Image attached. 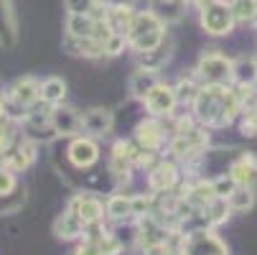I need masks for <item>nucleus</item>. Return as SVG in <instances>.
<instances>
[{"instance_id": "23", "label": "nucleus", "mask_w": 257, "mask_h": 255, "mask_svg": "<svg viewBox=\"0 0 257 255\" xmlns=\"http://www.w3.org/2000/svg\"><path fill=\"white\" fill-rule=\"evenodd\" d=\"M171 54H173V46L163 41L161 46H156V49H151V51L138 54V66L148 69V71H161V69L171 61Z\"/></svg>"}, {"instance_id": "22", "label": "nucleus", "mask_w": 257, "mask_h": 255, "mask_svg": "<svg viewBox=\"0 0 257 255\" xmlns=\"http://www.w3.org/2000/svg\"><path fill=\"white\" fill-rule=\"evenodd\" d=\"M94 28H97V16H92V13H66V36L87 39V36H94Z\"/></svg>"}, {"instance_id": "46", "label": "nucleus", "mask_w": 257, "mask_h": 255, "mask_svg": "<svg viewBox=\"0 0 257 255\" xmlns=\"http://www.w3.org/2000/svg\"><path fill=\"white\" fill-rule=\"evenodd\" d=\"M0 92H6V87H3V82H0Z\"/></svg>"}, {"instance_id": "33", "label": "nucleus", "mask_w": 257, "mask_h": 255, "mask_svg": "<svg viewBox=\"0 0 257 255\" xmlns=\"http://www.w3.org/2000/svg\"><path fill=\"white\" fill-rule=\"evenodd\" d=\"M156 212V194H133V220H143Z\"/></svg>"}, {"instance_id": "1", "label": "nucleus", "mask_w": 257, "mask_h": 255, "mask_svg": "<svg viewBox=\"0 0 257 255\" xmlns=\"http://www.w3.org/2000/svg\"><path fill=\"white\" fill-rule=\"evenodd\" d=\"M191 113L199 125L209 130H222L242 115V102L234 84H201Z\"/></svg>"}, {"instance_id": "48", "label": "nucleus", "mask_w": 257, "mask_h": 255, "mask_svg": "<svg viewBox=\"0 0 257 255\" xmlns=\"http://www.w3.org/2000/svg\"><path fill=\"white\" fill-rule=\"evenodd\" d=\"M186 3H194V0H186Z\"/></svg>"}, {"instance_id": "45", "label": "nucleus", "mask_w": 257, "mask_h": 255, "mask_svg": "<svg viewBox=\"0 0 257 255\" xmlns=\"http://www.w3.org/2000/svg\"><path fill=\"white\" fill-rule=\"evenodd\" d=\"M252 26H254V28H257V13H254V16H252Z\"/></svg>"}, {"instance_id": "6", "label": "nucleus", "mask_w": 257, "mask_h": 255, "mask_svg": "<svg viewBox=\"0 0 257 255\" xmlns=\"http://www.w3.org/2000/svg\"><path fill=\"white\" fill-rule=\"evenodd\" d=\"M199 21H201V28L209 36H227L237 26V21L232 16V8H229L227 0H216L214 6L199 11Z\"/></svg>"}, {"instance_id": "21", "label": "nucleus", "mask_w": 257, "mask_h": 255, "mask_svg": "<svg viewBox=\"0 0 257 255\" xmlns=\"http://www.w3.org/2000/svg\"><path fill=\"white\" fill-rule=\"evenodd\" d=\"M138 11H133V6H125V3H109L104 8V21L109 23L115 33H127L133 18H135Z\"/></svg>"}, {"instance_id": "5", "label": "nucleus", "mask_w": 257, "mask_h": 255, "mask_svg": "<svg viewBox=\"0 0 257 255\" xmlns=\"http://www.w3.org/2000/svg\"><path fill=\"white\" fill-rule=\"evenodd\" d=\"M183 255H229V250H227V242L211 227H201V230L186 232Z\"/></svg>"}, {"instance_id": "43", "label": "nucleus", "mask_w": 257, "mask_h": 255, "mask_svg": "<svg viewBox=\"0 0 257 255\" xmlns=\"http://www.w3.org/2000/svg\"><path fill=\"white\" fill-rule=\"evenodd\" d=\"M216 0H194V6H196V11H204V8H209V6H214Z\"/></svg>"}, {"instance_id": "9", "label": "nucleus", "mask_w": 257, "mask_h": 255, "mask_svg": "<svg viewBox=\"0 0 257 255\" xmlns=\"http://www.w3.org/2000/svg\"><path fill=\"white\" fill-rule=\"evenodd\" d=\"M181 181V168L176 166V161L161 158L151 171H148V189L153 194H168L178 187Z\"/></svg>"}, {"instance_id": "29", "label": "nucleus", "mask_w": 257, "mask_h": 255, "mask_svg": "<svg viewBox=\"0 0 257 255\" xmlns=\"http://www.w3.org/2000/svg\"><path fill=\"white\" fill-rule=\"evenodd\" d=\"M64 97H66V82L64 79L49 77V79L41 82V102H46V105L54 107V105L64 102Z\"/></svg>"}, {"instance_id": "17", "label": "nucleus", "mask_w": 257, "mask_h": 255, "mask_svg": "<svg viewBox=\"0 0 257 255\" xmlns=\"http://www.w3.org/2000/svg\"><path fill=\"white\" fill-rule=\"evenodd\" d=\"M54 235L64 242H71V240H82L84 237V222L79 220V217L74 212H64L56 217V222H54Z\"/></svg>"}, {"instance_id": "2", "label": "nucleus", "mask_w": 257, "mask_h": 255, "mask_svg": "<svg viewBox=\"0 0 257 255\" xmlns=\"http://www.w3.org/2000/svg\"><path fill=\"white\" fill-rule=\"evenodd\" d=\"M125 36H127V46L135 54H143V51H151L166 41V23L151 8L138 11Z\"/></svg>"}, {"instance_id": "12", "label": "nucleus", "mask_w": 257, "mask_h": 255, "mask_svg": "<svg viewBox=\"0 0 257 255\" xmlns=\"http://www.w3.org/2000/svg\"><path fill=\"white\" fill-rule=\"evenodd\" d=\"M115 128V115L109 107H89L82 113V133L89 138H104Z\"/></svg>"}, {"instance_id": "25", "label": "nucleus", "mask_w": 257, "mask_h": 255, "mask_svg": "<svg viewBox=\"0 0 257 255\" xmlns=\"http://www.w3.org/2000/svg\"><path fill=\"white\" fill-rule=\"evenodd\" d=\"M21 135L26 138V140H31V143H51V140H56L59 135H56V130H54V125L51 123H26V120H21Z\"/></svg>"}, {"instance_id": "36", "label": "nucleus", "mask_w": 257, "mask_h": 255, "mask_svg": "<svg viewBox=\"0 0 257 255\" xmlns=\"http://www.w3.org/2000/svg\"><path fill=\"white\" fill-rule=\"evenodd\" d=\"M125 49H130L125 33H112V36L104 41V56H120Z\"/></svg>"}, {"instance_id": "34", "label": "nucleus", "mask_w": 257, "mask_h": 255, "mask_svg": "<svg viewBox=\"0 0 257 255\" xmlns=\"http://www.w3.org/2000/svg\"><path fill=\"white\" fill-rule=\"evenodd\" d=\"M229 8L237 23H252V16L257 13L254 0H229Z\"/></svg>"}, {"instance_id": "8", "label": "nucleus", "mask_w": 257, "mask_h": 255, "mask_svg": "<svg viewBox=\"0 0 257 255\" xmlns=\"http://www.w3.org/2000/svg\"><path fill=\"white\" fill-rule=\"evenodd\" d=\"M143 105H145V110H148V115H153V118H161V120L163 118H173V110H176V105H178L173 84L158 82L148 95H145Z\"/></svg>"}, {"instance_id": "27", "label": "nucleus", "mask_w": 257, "mask_h": 255, "mask_svg": "<svg viewBox=\"0 0 257 255\" xmlns=\"http://www.w3.org/2000/svg\"><path fill=\"white\" fill-rule=\"evenodd\" d=\"M254 82H257V61H254V56L234 59V84L237 87H252Z\"/></svg>"}, {"instance_id": "20", "label": "nucleus", "mask_w": 257, "mask_h": 255, "mask_svg": "<svg viewBox=\"0 0 257 255\" xmlns=\"http://www.w3.org/2000/svg\"><path fill=\"white\" fill-rule=\"evenodd\" d=\"M107 220L112 222H135L133 220V197L127 194H109L104 202Z\"/></svg>"}, {"instance_id": "39", "label": "nucleus", "mask_w": 257, "mask_h": 255, "mask_svg": "<svg viewBox=\"0 0 257 255\" xmlns=\"http://www.w3.org/2000/svg\"><path fill=\"white\" fill-rule=\"evenodd\" d=\"M242 133L249 135V138H257V107H252V110L242 113Z\"/></svg>"}, {"instance_id": "32", "label": "nucleus", "mask_w": 257, "mask_h": 255, "mask_svg": "<svg viewBox=\"0 0 257 255\" xmlns=\"http://www.w3.org/2000/svg\"><path fill=\"white\" fill-rule=\"evenodd\" d=\"M232 212H247L254 204V187H237L229 197H227Z\"/></svg>"}, {"instance_id": "16", "label": "nucleus", "mask_w": 257, "mask_h": 255, "mask_svg": "<svg viewBox=\"0 0 257 255\" xmlns=\"http://www.w3.org/2000/svg\"><path fill=\"white\" fill-rule=\"evenodd\" d=\"M229 176L237 181V187H254L257 184V156L242 153L239 158H234L229 166Z\"/></svg>"}, {"instance_id": "37", "label": "nucleus", "mask_w": 257, "mask_h": 255, "mask_svg": "<svg viewBox=\"0 0 257 255\" xmlns=\"http://www.w3.org/2000/svg\"><path fill=\"white\" fill-rule=\"evenodd\" d=\"M109 232H112V230H109V227L104 225V220L84 225V237H87V240H97V242H102V240H104Z\"/></svg>"}, {"instance_id": "3", "label": "nucleus", "mask_w": 257, "mask_h": 255, "mask_svg": "<svg viewBox=\"0 0 257 255\" xmlns=\"http://www.w3.org/2000/svg\"><path fill=\"white\" fill-rule=\"evenodd\" d=\"M191 71L201 84H234V59L216 49L204 51Z\"/></svg>"}, {"instance_id": "11", "label": "nucleus", "mask_w": 257, "mask_h": 255, "mask_svg": "<svg viewBox=\"0 0 257 255\" xmlns=\"http://www.w3.org/2000/svg\"><path fill=\"white\" fill-rule=\"evenodd\" d=\"M51 125L59 138H77L82 133V113L59 102L51 107Z\"/></svg>"}, {"instance_id": "4", "label": "nucleus", "mask_w": 257, "mask_h": 255, "mask_svg": "<svg viewBox=\"0 0 257 255\" xmlns=\"http://www.w3.org/2000/svg\"><path fill=\"white\" fill-rule=\"evenodd\" d=\"M206 145H209V128L194 125L189 130H183V133H173L168 145H166V151H168V156L173 161H183L191 153L206 151Z\"/></svg>"}, {"instance_id": "28", "label": "nucleus", "mask_w": 257, "mask_h": 255, "mask_svg": "<svg viewBox=\"0 0 257 255\" xmlns=\"http://www.w3.org/2000/svg\"><path fill=\"white\" fill-rule=\"evenodd\" d=\"M173 90H176V100H178V105H191V102L196 100L199 90H201V82L196 79V74L191 71V74L181 77V79L173 84Z\"/></svg>"}, {"instance_id": "31", "label": "nucleus", "mask_w": 257, "mask_h": 255, "mask_svg": "<svg viewBox=\"0 0 257 255\" xmlns=\"http://www.w3.org/2000/svg\"><path fill=\"white\" fill-rule=\"evenodd\" d=\"M204 214H206V220H209V225L216 230L219 225H224L229 217H232V207H229V202L227 199H214L206 209H204Z\"/></svg>"}, {"instance_id": "49", "label": "nucleus", "mask_w": 257, "mask_h": 255, "mask_svg": "<svg viewBox=\"0 0 257 255\" xmlns=\"http://www.w3.org/2000/svg\"><path fill=\"white\" fill-rule=\"evenodd\" d=\"M254 61H257V56H254Z\"/></svg>"}, {"instance_id": "30", "label": "nucleus", "mask_w": 257, "mask_h": 255, "mask_svg": "<svg viewBox=\"0 0 257 255\" xmlns=\"http://www.w3.org/2000/svg\"><path fill=\"white\" fill-rule=\"evenodd\" d=\"M26 204V187L23 184H16L11 192L0 194V214H16L21 212Z\"/></svg>"}, {"instance_id": "47", "label": "nucleus", "mask_w": 257, "mask_h": 255, "mask_svg": "<svg viewBox=\"0 0 257 255\" xmlns=\"http://www.w3.org/2000/svg\"><path fill=\"white\" fill-rule=\"evenodd\" d=\"M252 87H254V92H257V82H254V84H252Z\"/></svg>"}, {"instance_id": "41", "label": "nucleus", "mask_w": 257, "mask_h": 255, "mask_svg": "<svg viewBox=\"0 0 257 255\" xmlns=\"http://www.w3.org/2000/svg\"><path fill=\"white\" fill-rule=\"evenodd\" d=\"M16 184H18V179H16V171H11L8 166H0V194L11 192V189H13Z\"/></svg>"}, {"instance_id": "18", "label": "nucleus", "mask_w": 257, "mask_h": 255, "mask_svg": "<svg viewBox=\"0 0 257 255\" xmlns=\"http://www.w3.org/2000/svg\"><path fill=\"white\" fill-rule=\"evenodd\" d=\"M64 49L74 56L84 59H102L104 56V44L87 36V39H77V36H64Z\"/></svg>"}, {"instance_id": "13", "label": "nucleus", "mask_w": 257, "mask_h": 255, "mask_svg": "<svg viewBox=\"0 0 257 255\" xmlns=\"http://www.w3.org/2000/svg\"><path fill=\"white\" fill-rule=\"evenodd\" d=\"M138 225V235H135V245L140 250L151 247V245H158V242H168V235H171V227L163 225L158 217H143V220H135Z\"/></svg>"}, {"instance_id": "50", "label": "nucleus", "mask_w": 257, "mask_h": 255, "mask_svg": "<svg viewBox=\"0 0 257 255\" xmlns=\"http://www.w3.org/2000/svg\"><path fill=\"white\" fill-rule=\"evenodd\" d=\"M254 3H257V0H254Z\"/></svg>"}, {"instance_id": "15", "label": "nucleus", "mask_w": 257, "mask_h": 255, "mask_svg": "<svg viewBox=\"0 0 257 255\" xmlns=\"http://www.w3.org/2000/svg\"><path fill=\"white\" fill-rule=\"evenodd\" d=\"M33 161H36V143L26 140L23 135H21V140L13 145V148L3 156V166H8L16 174H21L28 166H33Z\"/></svg>"}, {"instance_id": "14", "label": "nucleus", "mask_w": 257, "mask_h": 255, "mask_svg": "<svg viewBox=\"0 0 257 255\" xmlns=\"http://www.w3.org/2000/svg\"><path fill=\"white\" fill-rule=\"evenodd\" d=\"M66 209H69V212H74L84 225H89V222H99V220H104V217H107V212H104V202H102L97 194H87V192H84V194H77V197H71Z\"/></svg>"}, {"instance_id": "26", "label": "nucleus", "mask_w": 257, "mask_h": 255, "mask_svg": "<svg viewBox=\"0 0 257 255\" xmlns=\"http://www.w3.org/2000/svg\"><path fill=\"white\" fill-rule=\"evenodd\" d=\"M189 204H194L196 209H206L214 199H216V194H214V187H211V181H191V187H189V194L183 197Z\"/></svg>"}, {"instance_id": "44", "label": "nucleus", "mask_w": 257, "mask_h": 255, "mask_svg": "<svg viewBox=\"0 0 257 255\" xmlns=\"http://www.w3.org/2000/svg\"><path fill=\"white\" fill-rule=\"evenodd\" d=\"M6 105H8V100H6V92H0V115L6 113Z\"/></svg>"}, {"instance_id": "7", "label": "nucleus", "mask_w": 257, "mask_h": 255, "mask_svg": "<svg viewBox=\"0 0 257 255\" xmlns=\"http://www.w3.org/2000/svg\"><path fill=\"white\" fill-rule=\"evenodd\" d=\"M168 133H166V125L161 123V118H145L135 125V143L140 145L143 151H156L161 153L166 145H168Z\"/></svg>"}, {"instance_id": "10", "label": "nucleus", "mask_w": 257, "mask_h": 255, "mask_svg": "<svg viewBox=\"0 0 257 255\" xmlns=\"http://www.w3.org/2000/svg\"><path fill=\"white\" fill-rule=\"evenodd\" d=\"M66 158L74 168H89L99 161V145H97V138H89V135H77L71 138L69 148H66Z\"/></svg>"}, {"instance_id": "24", "label": "nucleus", "mask_w": 257, "mask_h": 255, "mask_svg": "<svg viewBox=\"0 0 257 255\" xmlns=\"http://www.w3.org/2000/svg\"><path fill=\"white\" fill-rule=\"evenodd\" d=\"M158 82H161V79H158V71H148V69L138 66V69L133 71V77H130V95L143 102L145 95H148Z\"/></svg>"}, {"instance_id": "42", "label": "nucleus", "mask_w": 257, "mask_h": 255, "mask_svg": "<svg viewBox=\"0 0 257 255\" xmlns=\"http://www.w3.org/2000/svg\"><path fill=\"white\" fill-rule=\"evenodd\" d=\"M143 255H171V245L168 242H158V245H151V247H145Z\"/></svg>"}, {"instance_id": "35", "label": "nucleus", "mask_w": 257, "mask_h": 255, "mask_svg": "<svg viewBox=\"0 0 257 255\" xmlns=\"http://www.w3.org/2000/svg\"><path fill=\"white\" fill-rule=\"evenodd\" d=\"M211 187H214V194H216L219 199H227V197L237 189V181H234L229 174H222V176L211 179Z\"/></svg>"}, {"instance_id": "51", "label": "nucleus", "mask_w": 257, "mask_h": 255, "mask_svg": "<svg viewBox=\"0 0 257 255\" xmlns=\"http://www.w3.org/2000/svg\"><path fill=\"white\" fill-rule=\"evenodd\" d=\"M227 3H229V0H227Z\"/></svg>"}, {"instance_id": "40", "label": "nucleus", "mask_w": 257, "mask_h": 255, "mask_svg": "<svg viewBox=\"0 0 257 255\" xmlns=\"http://www.w3.org/2000/svg\"><path fill=\"white\" fill-rule=\"evenodd\" d=\"M74 255H104V250H102V242L82 237L79 245H77V250H74Z\"/></svg>"}, {"instance_id": "19", "label": "nucleus", "mask_w": 257, "mask_h": 255, "mask_svg": "<svg viewBox=\"0 0 257 255\" xmlns=\"http://www.w3.org/2000/svg\"><path fill=\"white\" fill-rule=\"evenodd\" d=\"M186 0H148V8L168 26V23H178L186 16Z\"/></svg>"}, {"instance_id": "38", "label": "nucleus", "mask_w": 257, "mask_h": 255, "mask_svg": "<svg viewBox=\"0 0 257 255\" xmlns=\"http://www.w3.org/2000/svg\"><path fill=\"white\" fill-rule=\"evenodd\" d=\"M64 6L66 13H92L99 6V0H64Z\"/></svg>"}]
</instances>
